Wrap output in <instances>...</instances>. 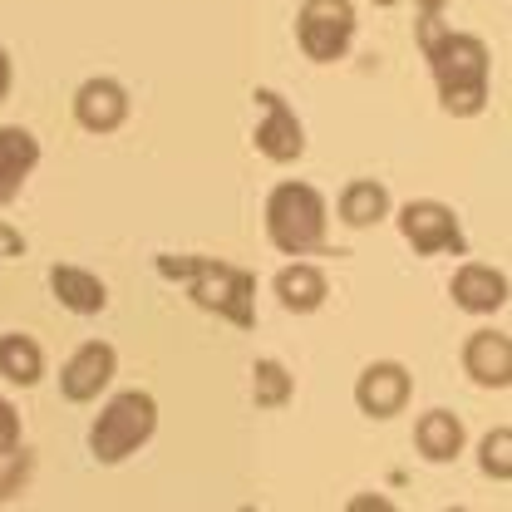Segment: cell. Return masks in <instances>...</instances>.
<instances>
[{
  "label": "cell",
  "mask_w": 512,
  "mask_h": 512,
  "mask_svg": "<svg viewBox=\"0 0 512 512\" xmlns=\"http://www.w3.org/2000/svg\"><path fill=\"white\" fill-rule=\"evenodd\" d=\"M414 40H419V55L429 60L434 89H439V109L448 119H478L488 109V94H493L488 40L473 35V30H453L434 10H419Z\"/></svg>",
  "instance_id": "obj_1"
},
{
  "label": "cell",
  "mask_w": 512,
  "mask_h": 512,
  "mask_svg": "<svg viewBox=\"0 0 512 512\" xmlns=\"http://www.w3.org/2000/svg\"><path fill=\"white\" fill-rule=\"evenodd\" d=\"M153 266H158L163 281L188 286L197 311L227 320L237 330H252L256 325V276L247 266L222 261V256H178V252H163Z\"/></svg>",
  "instance_id": "obj_2"
},
{
  "label": "cell",
  "mask_w": 512,
  "mask_h": 512,
  "mask_svg": "<svg viewBox=\"0 0 512 512\" xmlns=\"http://www.w3.org/2000/svg\"><path fill=\"white\" fill-rule=\"evenodd\" d=\"M261 227H266V242L281 256L306 261V256L325 252V242H330V202L306 178H281L266 192Z\"/></svg>",
  "instance_id": "obj_3"
},
{
  "label": "cell",
  "mask_w": 512,
  "mask_h": 512,
  "mask_svg": "<svg viewBox=\"0 0 512 512\" xmlns=\"http://www.w3.org/2000/svg\"><path fill=\"white\" fill-rule=\"evenodd\" d=\"M153 434H158V399L148 389H119L104 399L99 419L89 424V458L104 468H119Z\"/></svg>",
  "instance_id": "obj_4"
},
{
  "label": "cell",
  "mask_w": 512,
  "mask_h": 512,
  "mask_svg": "<svg viewBox=\"0 0 512 512\" xmlns=\"http://www.w3.org/2000/svg\"><path fill=\"white\" fill-rule=\"evenodd\" d=\"M394 227L414 256H468L463 217L439 197H409L404 207H394Z\"/></svg>",
  "instance_id": "obj_5"
},
{
  "label": "cell",
  "mask_w": 512,
  "mask_h": 512,
  "mask_svg": "<svg viewBox=\"0 0 512 512\" xmlns=\"http://www.w3.org/2000/svg\"><path fill=\"white\" fill-rule=\"evenodd\" d=\"M355 30V0H301L296 10V45L311 64H340L355 45Z\"/></svg>",
  "instance_id": "obj_6"
},
{
  "label": "cell",
  "mask_w": 512,
  "mask_h": 512,
  "mask_svg": "<svg viewBox=\"0 0 512 512\" xmlns=\"http://www.w3.org/2000/svg\"><path fill=\"white\" fill-rule=\"evenodd\" d=\"M252 104L261 109V119H256V128H252L256 153H261L271 168L301 163V158H306V124H301V114L286 104V94L271 89V84H256Z\"/></svg>",
  "instance_id": "obj_7"
},
{
  "label": "cell",
  "mask_w": 512,
  "mask_h": 512,
  "mask_svg": "<svg viewBox=\"0 0 512 512\" xmlns=\"http://www.w3.org/2000/svg\"><path fill=\"white\" fill-rule=\"evenodd\" d=\"M414 399V375L404 360H370L360 375H355V409L365 419H394L404 414Z\"/></svg>",
  "instance_id": "obj_8"
},
{
  "label": "cell",
  "mask_w": 512,
  "mask_h": 512,
  "mask_svg": "<svg viewBox=\"0 0 512 512\" xmlns=\"http://www.w3.org/2000/svg\"><path fill=\"white\" fill-rule=\"evenodd\" d=\"M69 109H74V124L84 128V133L109 138V133H119V128L128 124L133 99H128V89L114 74H94V79H84V84L74 89Z\"/></svg>",
  "instance_id": "obj_9"
},
{
  "label": "cell",
  "mask_w": 512,
  "mask_h": 512,
  "mask_svg": "<svg viewBox=\"0 0 512 512\" xmlns=\"http://www.w3.org/2000/svg\"><path fill=\"white\" fill-rule=\"evenodd\" d=\"M114 375H119V350L109 340H84L60 365V394L69 404H94L99 394H109Z\"/></svg>",
  "instance_id": "obj_10"
},
{
  "label": "cell",
  "mask_w": 512,
  "mask_h": 512,
  "mask_svg": "<svg viewBox=\"0 0 512 512\" xmlns=\"http://www.w3.org/2000/svg\"><path fill=\"white\" fill-rule=\"evenodd\" d=\"M448 296L463 316H498L512 301V281L503 266H488V261H463L453 276H448Z\"/></svg>",
  "instance_id": "obj_11"
},
{
  "label": "cell",
  "mask_w": 512,
  "mask_h": 512,
  "mask_svg": "<svg viewBox=\"0 0 512 512\" xmlns=\"http://www.w3.org/2000/svg\"><path fill=\"white\" fill-rule=\"evenodd\" d=\"M458 365L478 389H512V335L498 330V325L468 330V340L458 350Z\"/></svg>",
  "instance_id": "obj_12"
},
{
  "label": "cell",
  "mask_w": 512,
  "mask_h": 512,
  "mask_svg": "<svg viewBox=\"0 0 512 512\" xmlns=\"http://www.w3.org/2000/svg\"><path fill=\"white\" fill-rule=\"evenodd\" d=\"M40 168V138L25 124H0V207H10L30 188Z\"/></svg>",
  "instance_id": "obj_13"
},
{
  "label": "cell",
  "mask_w": 512,
  "mask_h": 512,
  "mask_svg": "<svg viewBox=\"0 0 512 512\" xmlns=\"http://www.w3.org/2000/svg\"><path fill=\"white\" fill-rule=\"evenodd\" d=\"M271 291H276L286 316H316L320 306L330 301V276L320 271L316 261H286L271 276Z\"/></svg>",
  "instance_id": "obj_14"
},
{
  "label": "cell",
  "mask_w": 512,
  "mask_h": 512,
  "mask_svg": "<svg viewBox=\"0 0 512 512\" xmlns=\"http://www.w3.org/2000/svg\"><path fill=\"white\" fill-rule=\"evenodd\" d=\"M394 217V192L384 188L380 178H350L340 197H335V222L350 232H370Z\"/></svg>",
  "instance_id": "obj_15"
},
{
  "label": "cell",
  "mask_w": 512,
  "mask_h": 512,
  "mask_svg": "<svg viewBox=\"0 0 512 512\" xmlns=\"http://www.w3.org/2000/svg\"><path fill=\"white\" fill-rule=\"evenodd\" d=\"M50 291L69 316H104L109 311V286L99 271L74 266V261H55L50 266Z\"/></svg>",
  "instance_id": "obj_16"
},
{
  "label": "cell",
  "mask_w": 512,
  "mask_h": 512,
  "mask_svg": "<svg viewBox=\"0 0 512 512\" xmlns=\"http://www.w3.org/2000/svg\"><path fill=\"white\" fill-rule=\"evenodd\" d=\"M414 448L424 463H458L468 448V429L453 409H429L414 419Z\"/></svg>",
  "instance_id": "obj_17"
},
{
  "label": "cell",
  "mask_w": 512,
  "mask_h": 512,
  "mask_svg": "<svg viewBox=\"0 0 512 512\" xmlns=\"http://www.w3.org/2000/svg\"><path fill=\"white\" fill-rule=\"evenodd\" d=\"M0 380L15 384V389H35L45 380V350L35 335H25V330L0 335Z\"/></svg>",
  "instance_id": "obj_18"
},
{
  "label": "cell",
  "mask_w": 512,
  "mask_h": 512,
  "mask_svg": "<svg viewBox=\"0 0 512 512\" xmlns=\"http://www.w3.org/2000/svg\"><path fill=\"white\" fill-rule=\"evenodd\" d=\"M296 399V375L281 365V360H256L252 365V404L256 409H266V414H276V409H286Z\"/></svg>",
  "instance_id": "obj_19"
},
{
  "label": "cell",
  "mask_w": 512,
  "mask_h": 512,
  "mask_svg": "<svg viewBox=\"0 0 512 512\" xmlns=\"http://www.w3.org/2000/svg\"><path fill=\"white\" fill-rule=\"evenodd\" d=\"M478 473L493 483H512V424H498L478 439Z\"/></svg>",
  "instance_id": "obj_20"
},
{
  "label": "cell",
  "mask_w": 512,
  "mask_h": 512,
  "mask_svg": "<svg viewBox=\"0 0 512 512\" xmlns=\"http://www.w3.org/2000/svg\"><path fill=\"white\" fill-rule=\"evenodd\" d=\"M0 448H20V414L5 394H0Z\"/></svg>",
  "instance_id": "obj_21"
},
{
  "label": "cell",
  "mask_w": 512,
  "mask_h": 512,
  "mask_svg": "<svg viewBox=\"0 0 512 512\" xmlns=\"http://www.w3.org/2000/svg\"><path fill=\"white\" fill-rule=\"evenodd\" d=\"M30 252V242H25V232L20 227H10V222H0V261H15V256Z\"/></svg>",
  "instance_id": "obj_22"
},
{
  "label": "cell",
  "mask_w": 512,
  "mask_h": 512,
  "mask_svg": "<svg viewBox=\"0 0 512 512\" xmlns=\"http://www.w3.org/2000/svg\"><path fill=\"white\" fill-rule=\"evenodd\" d=\"M345 512H399V508H394V498H384V493H355V498L345 503Z\"/></svg>",
  "instance_id": "obj_23"
},
{
  "label": "cell",
  "mask_w": 512,
  "mask_h": 512,
  "mask_svg": "<svg viewBox=\"0 0 512 512\" xmlns=\"http://www.w3.org/2000/svg\"><path fill=\"white\" fill-rule=\"evenodd\" d=\"M10 89H15V60H10V50L0 45V104L10 99Z\"/></svg>",
  "instance_id": "obj_24"
},
{
  "label": "cell",
  "mask_w": 512,
  "mask_h": 512,
  "mask_svg": "<svg viewBox=\"0 0 512 512\" xmlns=\"http://www.w3.org/2000/svg\"><path fill=\"white\" fill-rule=\"evenodd\" d=\"M370 5H380V10H389V5H399V0H370Z\"/></svg>",
  "instance_id": "obj_25"
},
{
  "label": "cell",
  "mask_w": 512,
  "mask_h": 512,
  "mask_svg": "<svg viewBox=\"0 0 512 512\" xmlns=\"http://www.w3.org/2000/svg\"><path fill=\"white\" fill-rule=\"evenodd\" d=\"M237 512H256V508H252V503H242V508H237Z\"/></svg>",
  "instance_id": "obj_26"
},
{
  "label": "cell",
  "mask_w": 512,
  "mask_h": 512,
  "mask_svg": "<svg viewBox=\"0 0 512 512\" xmlns=\"http://www.w3.org/2000/svg\"><path fill=\"white\" fill-rule=\"evenodd\" d=\"M444 512H473V508H444Z\"/></svg>",
  "instance_id": "obj_27"
}]
</instances>
